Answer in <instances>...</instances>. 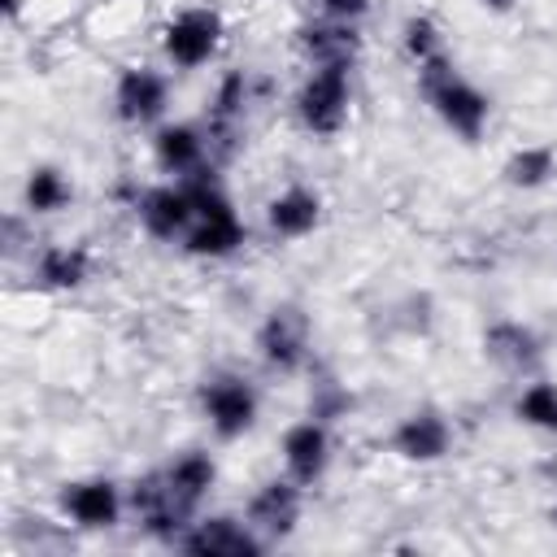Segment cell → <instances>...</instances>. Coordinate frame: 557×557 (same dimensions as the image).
<instances>
[{"label":"cell","instance_id":"cell-1","mask_svg":"<svg viewBox=\"0 0 557 557\" xmlns=\"http://www.w3.org/2000/svg\"><path fill=\"white\" fill-rule=\"evenodd\" d=\"M178 183L191 191V205H196V222L187 226L183 248H187L191 257H209V261H222V257L239 252L244 239H248V226H244V218L235 213V205H231V196L222 191V183L213 178V170L205 165V170H196V174H187V178H178Z\"/></svg>","mask_w":557,"mask_h":557},{"label":"cell","instance_id":"cell-2","mask_svg":"<svg viewBox=\"0 0 557 557\" xmlns=\"http://www.w3.org/2000/svg\"><path fill=\"white\" fill-rule=\"evenodd\" d=\"M418 87H422L426 104L435 109V117H440L453 135H461L466 144H474V139L487 131L492 100H487L444 52L418 65Z\"/></svg>","mask_w":557,"mask_h":557},{"label":"cell","instance_id":"cell-3","mask_svg":"<svg viewBox=\"0 0 557 557\" xmlns=\"http://www.w3.org/2000/svg\"><path fill=\"white\" fill-rule=\"evenodd\" d=\"M352 104V65H309L296 91V117L309 135H339Z\"/></svg>","mask_w":557,"mask_h":557},{"label":"cell","instance_id":"cell-4","mask_svg":"<svg viewBox=\"0 0 557 557\" xmlns=\"http://www.w3.org/2000/svg\"><path fill=\"white\" fill-rule=\"evenodd\" d=\"M222 35H226L222 13L209 9V4H191V9H178L161 26V52L178 70H200L222 48Z\"/></svg>","mask_w":557,"mask_h":557},{"label":"cell","instance_id":"cell-5","mask_svg":"<svg viewBox=\"0 0 557 557\" xmlns=\"http://www.w3.org/2000/svg\"><path fill=\"white\" fill-rule=\"evenodd\" d=\"M257 409H261L257 387L235 370H218L200 383V413L209 418L213 435H222V440L248 435L257 422Z\"/></svg>","mask_w":557,"mask_h":557},{"label":"cell","instance_id":"cell-6","mask_svg":"<svg viewBox=\"0 0 557 557\" xmlns=\"http://www.w3.org/2000/svg\"><path fill=\"white\" fill-rule=\"evenodd\" d=\"M257 357L278 370V374H296L309 361V318L296 305H274L265 313V322L257 326Z\"/></svg>","mask_w":557,"mask_h":557},{"label":"cell","instance_id":"cell-7","mask_svg":"<svg viewBox=\"0 0 557 557\" xmlns=\"http://www.w3.org/2000/svg\"><path fill=\"white\" fill-rule=\"evenodd\" d=\"M170 104V78L152 65H126L113 83V113L126 126H148Z\"/></svg>","mask_w":557,"mask_h":557},{"label":"cell","instance_id":"cell-8","mask_svg":"<svg viewBox=\"0 0 557 557\" xmlns=\"http://www.w3.org/2000/svg\"><path fill=\"white\" fill-rule=\"evenodd\" d=\"M174 544L183 553H209V557H257L265 548V540L248 527V518L239 522V518H226V513L191 522Z\"/></svg>","mask_w":557,"mask_h":557},{"label":"cell","instance_id":"cell-9","mask_svg":"<svg viewBox=\"0 0 557 557\" xmlns=\"http://www.w3.org/2000/svg\"><path fill=\"white\" fill-rule=\"evenodd\" d=\"M135 218L152 239H183L196 222V205L183 183H161L135 196Z\"/></svg>","mask_w":557,"mask_h":557},{"label":"cell","instance_id":"cell-10","mask_svg":"<svg viewBox=\"0 0 557 557\" xmlns=\"http://www.w3.org/2000/svg\"><path fill=\"white\" fill-rule=\"evenodd\" d=\"M300 505H305V500H300V483H296V479H270V483H261V487L248 496L244 518H248V527H252L261 540H283V535L296 531Z\"/></svg>","mask_w":557,"mask_h":557},{"label":"cell","instance_id":"cell-11","mask_svg":"<svg viewBox=\"0 0 557 557\" xmlns=\"http://www.w3.org/2000/svg\"><path fill=\"white\" fill-rule=\"evenodd\" d=\"M448 448H453V422L440 409H413L392 431V453L418 466L448 457Z\"/></svg>","mask_w":557,"mask_h":557},{"label":"cell","instance_id":"cell-12","mask_svg":"<svg viewBox=\"0 0 557 557\" xmlns=\"http://www.w3.org/2000/svg\"><path fill=\"white\" fill-rule=\"evenodd\" d=\"M283 466L287 479H296L300 487H313L326 466H331V431L322 418H305L296 426L283 431Z\"/></svg>","mask_w":557,"mask_h":557},{"label":"cell","instance_id":"cell-13","mask_svg":"<svg viewBox=\"0 0 557 557\" xmlns=\"http://www.w3.org/2000/svg\"><path fill=\"white\" fill-rule=\"evenodd\" d=\"M296 48L309 65H357L361 35H357V22L313 17V22L296 26Z\"/></svg>","mask_w":557,"mask_h":557},{"label":"cell","instance_id":"cell-14","mask_svg":"<svg viewBox=\"0 0 557 557\" xmlns=\"http://www.w3.org/2000/svg\"><path fill=\"white\" fill-rule=\"evenodd\" d=\"M61 509L87 531L113 527L122 518V487L113 479H74L61 487Z\"/></svg>","mask_w":557,"mask_h":557},{"label":"cell","instance_id":"cell-15","mask_svg":"<svg viewBox=\"0 0 557 557\" xmlns=\"http://www.w3.org/2000/svg\"><path fill=\"white\" fill-rule=\"evenodd\" d=\"M152 157H157V165L165 174L187 178V174L205 170V161H209V135L200 126H191V122H165L152 135Z\"/></svg>","mask_w":557,"mask_h":557},{"label":"cell","instance_id":"cell-16","mask_svg":"<svg viewBox=\"0 0 557 557\" xmlns=\"http://www.w3.org/2000/svg\"><path fill=\"white\" fill-rule=\"evenodd\" d=\"M318 222H322V196H318L313 187H305V183L283 187V191L270 196V205H265V226H270V235H278V239H300V235H309Z\"/></svg>","mask_w":557,"mask_h":557},{"label":"cell","instance_id":"cell-17","mask_svg":"<svg viewBox=\"0 0 557 557\" xmlns=\"http://www.w3.org/2000/svg\"><path fill=\"white\" fill-rule=\"evenodd\" d=\"M161 479H165V492L174 496V505L191 518V513H196V505L209 496V487H213V479H218V466H213V457H209V453L187 448V453H178V457L161 470Z\"/></svg>","mask_w":557,"mask_h":557},{"label":"cell","instance_id":"cell-18","mask_svg":"<svg viewBox=\"0 0 557 557\" xmlns=\"http://www.w3.org/2000/svg\"><path fill=\"white\" fill-rule=\"evenodd\" d=\"M35 283L48 287V292H74L87 283L91 274V252L83 244H44L35 252V265H30Z\"/></svg>","mask_w":557,"mask_h":557},{"label":"cell","instance_id":"cell-19","mask_svg":"<svg viewBox=\"0 0 557 557\" xmlns=\"http://www.w3.org/2000/svg\"><path fill=\"white\" fill-rule=\"evenodd\" d=\"M483 348H487V357H492L496 366H505V370H513V374H522V370H531V366L540 361V339H535V331L522 326V322H513V318L492 322V326L483 331Z\"/></svg>","mask_w":557,"mask_h":557},{"label":"cell","instance_id":"cell-20","mask_svg":"<svg viewBox=\"0 0 557 557\" xmlns=\"http://www.w3.org/2000/svg\"><path fill=\"white\" fill-rule=\"evenodd\" d=\"M70 200H74V183L65 178V170H57V165H30V174L22 183V209L30 218L61 213Z\"/></svg>","mask_w":557,"mask_h":557},{"label":"cell","instance_id":"cell-21","mask_svg":"<svg viewBox=\"0 0 557 557\" xmlns=\"http://www.w3.org/2000/svg\"><path fill=\"white\" fill-rule=\"evenodd\" d=\"M553 174H557V152L548 144H527V148L509 152V161H505V183L522 187V191L544 187Z\"/></svg>","mask_w":557,"mask_h":557},{"label":"cell","instance_id":"cell-22","mask_svg":"<svg viewBox=\"0 0 557 557\" xmlns=\"http://www.w3.org/2000/svg\"><path fill=\"white\" fill-rule=\"evenodd\" d=\"M513 413L535 431H557V383H527Z\"/></svg>","mask_w":557,"mask_h":557},{"label":"cell","instance_id":"cell-23","mask_svg":"<svg viewBox=\"0 0 557 557\" xmlns=\"http://www.w3.org/2000/svg\"><path fill=\"white\" fill-rule=\"evenodd\" d=\"M400 48H405V57H409L413 65H422V61L440 57V52H444V39H440L435 17H426V13L405 17V26H400Z\"/></svg>","mask_w":557,"mask_h":557},{"label":"cell","instance_id":"cell-24","mask_svg":"<svg viewBox=\"0 0 557 557\" xmlns=\"http://www.w3.org/2000/svg\"><path fill=\"white\" fill-rule=\"evenodd\" d=\"M348 405H352V396H348V392H344L335 379H322V383H313V396H309V418L331 422V418H339Z\"/></svg>","mask_w":557,"mask_h":557},{"label":"cell","instance_id":"cell-25","mask_svg":"<svg viewBox=\"0 0 557 557\" xmlns=\"http://www.w3.org/2000/svg\"><path fill=\"white\" fill-rule=\"evenodd\" d=\"M318 17H335V22H361L370 13V0H313Z\"/></svg>","mask_w":557,"mask_h":557},{"label":"cell","instance_id":"cell-26","mask_svg":"<svg viewBox=\"0 0 557 557\" xmlns=\"http://www.w3.org/2000/svg\"><path fill=\"white\" fill-rule=\"evenodd\" d=\"M22 4H26V0H4V17L17 22V17H22Z\"/></svg>","mask_w":557,"mask_h":557},{"label":"cell","instance_id":"cell-27","mask_svg":"<svg viewBox=\"0 0 557 557\" xmlns=\"http://www.w3.org/2000/svg\"><path fill=\"white\" fill-rule=\"evenodd\" d=\"M483 4H487V9H492V13H509V9H513V4H518V0H483Z\"/></svg>","mask_w":557,"mask_h":557},{"label":"cell","instance_id":"cell-28","mask_svg":"<svg viewBox=\"0 0 557 557\" xmlns=\"http://www.w3.org/2000/svg\"><path fill=\"white\" fill-rule=\"evenodd\" d=\"M553 522H557V505H553Z\"/></svg>","mask_w":557,"mask_h":557}]
</instances>
